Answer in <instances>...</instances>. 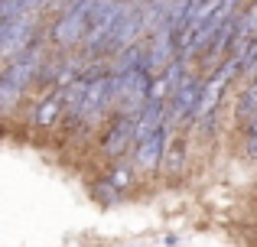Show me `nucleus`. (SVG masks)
<instances>
[{
	"label": "nucleus",
	"mask_w": 257,
	"mask_h": 247,
	"mask_svg": "<svg viewBox=\"0 0 257 247\" xmlns=\"http://www.w3.org/2000/svg\"><path fill=\"white\" fill-rule=\"evenodd\" d=\"M238 72H241V62L234 56H228L225 62L205 78V85H202V101H199V111H195V124H202V121H208L212 114H218L221 95L228 91V82H231Z\"/></svg>",
	"instance_id": "f257e3e1"
},
{
	"label": "nucleus",
	"mask_w": 257,
	"mask_h": 247,
	"mask_svg": "<svg viewBox=\"0 0 257 247\" xmlns=\"http://www.w3.org/2000/svg\"><path fill=\"white\" fill-rule=\"evenodd\" d=\"M137 146V114H114V121L107 124L104 137H101V153L107 159H124L127 153Z\"/></svg>",
	"instance_id": "f03ea898"
},
{
	"label": "nucleus",
	"mask_w": 257,
	"mask_h": 247,
	"mask_svg": "<svg viewBox=\"0 0 257 247\" xmlns=\"http://www.w3.org/2000/svg\"><path fill=\"white\" fill-rule=\"evenodd\" d=\"M202 85L195 75L182 78V85L170 95V104H166V124H179V121H195V111H199L202 101Z\"/></svg>",
	"instance_id": "7ed1b4c3"
},
{
	"label": "nucleus",
	"mask_w": 257,
	"mask_h": 247,
	"mask_svg": "<svg viewBox=\"0 0 257 247\" xmlns=\"http://www.w3.org/2000/svg\"><path fill=\"white\" fill-rule=\"evenodd\" d=\"M166 133H170V124H163L160 130H153L147 140H140V143L134 146V159H137L140 169L153 172L157 166H163V153H166V143H170Z\"/></svg>",
	"instance_id": "20e7f679"
},
{
	"label": "nucleus",
	"mask_w": 257,
	"mask_h": 247,
	"mask_svg": "<svg viewBox=\"0 0 257 247\" xmlns=\"http://www.w3.org/2000/svg\"><path fill=\"white\" fill-rule=\"evenodd\" d=\"M65 117V88H52L36 104V127H56Z\"/></svg>",
	"instance_id": "39448f33"
},
{
	"label": "nucleus",
	"mask_w": 257,
	"mask_h": 247,
	"mask_svg": "<svg viewBox=\"0 0 257 247\" xmlns=\"http://www.w3.org/2000/svg\"><path fill=\"white\" fill-rule=\"evenodd\" d=\"M182 166H186V140L173 137L166 143V153H163V169H166V176H179Z\"/></svg>",
	"instance_id": "423d86ee"
},
{
	"label": "nucleus",
	"mask_w": 257,
	"mask_h": 247,
	"mask_svg": "<svg viewBox=\"0 0 257 247\" xmlns=\"http://www.w3.org/2000/svg\"><path fill=\"white\" fill-rule=\"evenodd\" d=\"M107 182H111V185H114L117 192H124L127 185L134 182V169H131L127 163H117V166H114L111 172H107Z\"/></svg>",
	"instance_id": "0eeeda50"
},
{
	"label": "nucleus",
	"mask_w": 257,
	"mask_h": 247,
	"mask_svg": "<svg viewBox=\"0 0 257 247\" xmlns=\"http://www.w3.org/2000/svg\"><path fill=\"white\" fill-rule=\"evenodd\" d=\"M247 153H251V156H257V133H251V137H247Z\"/></svg>",
	"instance_id": "6e6552de"
}]
</instances>
